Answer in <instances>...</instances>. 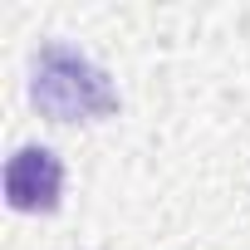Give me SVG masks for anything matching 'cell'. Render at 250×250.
Instances as JSON below:
<instances>
[{"instance_id":"cell-1","label":"cell","mask_w":250,"mask_h":250,"mask_svg":"<svg viewBox=\"0 0 250 250\" xmlns=\"http://www.w3.org/2000/svg\"><path fill=\"white\" fill-rule=\"evenodd\" d=\"M30 98L54 123H93V118H108L118 108V88L108 83V74L59 40H49L35 54Z\"/></svg>"},{"instance_id":"cell-2","label":"cell","mask_w":250,"mask_h":250,"mask_svg":"<svg viewBox=\"0 0 250 250\" xmlns=\"http://www.w3.org/2000/svg\"><path fill=\"white\" fill-rule=\"evenodd\" d=\"M59 191H64V162L49 147H20L5 162V201L15 211H30V216L54 211Z\"/></svg>"}]
</instances>
